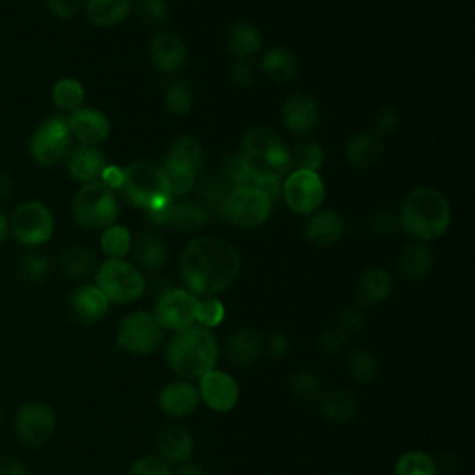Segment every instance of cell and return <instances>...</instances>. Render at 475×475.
I'll list each match as a JSON object with an SVG mask.
<instances>
[{
  "instance_id": "cell-1",
  "label": "cell",
  "mask_w": 475,
  "mask_h": 475,
  "mask_svg": "<svg viewBox=\"0 0 475 475\" xmlns=\"http://www.w3.org/2000/svg\"><path fill=\"white\" fill-rule=\"evenodd\" d=\"M242 271L238 249L218 236H200L186 246L181 256V277L195 297H216L228 290Z\"/></svg>"
},
{
  "instance_id": "cell-2",
  "label": "cell",
  "mask_w": 475,
  "mask_h": 475,
  "mask_svg": "<svg viewBox=\"0 0 475 475\" xmlns=\"http://www.w3.org/2000/svg\"><path fill=\"white\" fill-rule=\"evenodd\" d=\"M240 160L256 188L271 199L281 193V182L293 172L292 151L269 126H253L244 135Z\"/></svg>"
},
{
  "instance_id": "cell-3",
  "label": "cell",
  "mask_w": 475,
  "mask_h": 475,
  "mask_svg": "<svg viewBox=\"0 0 475 475\" xmlns=\"http://www.w3.org/2000/svg\"><path fill=\"white\" fill-rule=\"evenodd\" d=\"M165 360L179 379L199 381L218 368L219 344L214 331L191 325L173 334L165 346Z\"/></svg>"
},
{
  "instance_id": "cell-4",
  "label": "cell",
  "mask_w": 475,
  "mask_h": 475,
  "mask_svg": "<svg viewBox=\"0 0 475 475\" xmlns=\"http://www.w3.org/2000/svg\"><path fill=\"white\" fill-rule=\"evenodd\" d=\"M399 223L403 230L418 242H433L444 236L452 223L448 197L431 186H422L406 195Z\"/></svg>"
},
{
  "instance_id": "cell-5",
  "label": "cell",
  "mask_w": 475,
  "mask_h": 475,
  "mask_svg": "<svg viewBox=\"0 0 475 475\" xmlns=\"http://www.w3.org/2000/svg\"><path fill=\"white\" fill-rule=\"evenodd\" d=\"M121 190L134 207L145 209L147 212L165 207L173 197L163 167L147 160L134 162L123 169Z\"/></svg>"
},
{
  "instance_id": "cell-6",
  "label": "cell",
  "mask_w": 475,
  "mask_h": 475,
  "mask_svg": "<svg viewBox=\"0 0 475 475\" xmlns=\"http://www.w3.org/2000/svg\"><path fill=\"white\" fill-rule=\"evenodd\" d=\"M97 288L107 295L110 303L130 304L140 301L147 290L145 277L134 264L123 258H108L97 267Z\"/></svg>"
},
{
  "instance_id": "cell-7",
  "label": "cell",
  "mask_w": 475,
  "mask_h": 475,
  "mask_svg": "<svg viewBox=\"0 0 475 475\" xmlns=\"http://www.w3.org/2000/svg\"><path fill=\"white\" fill-rule=\"evenodd\" d=\"M205 167V151L191 135H181L167 153L163 172L172 195H186Z\"/></svg>"
},
{
  "instance_id": "cell-8",
  "label": "cell",
  "mask_w": 475,
  "mask_h": 475,
  "mask_svg": "<svg viewBox=\"0 0 475 475\" xmlns=\"http://www.w3.org/2000/svg\"><path fill=\"white\" fill-rule=\"evenodd\" d=\"M165 331L160 327L153 312L135 311L126 314L119 325L116 342L117 348L134 357H147L160 351Z\"/></svg>"
},
{
  "instance_id": "cell-9",
  "label": "cell",
  "mask_w": 475,
  "mask_h": 475,
  "mask_svg": "<svg viewBox=\"0 0 475 475\" xmlns=\"http://www.w3.org/2000/svg\"><path fill=\"white\" fill-rule=\"evenodd\" d=\"M73 214L86 228H108L119 216V202L105 182H88L73 199Z\"/></svg>"
},
{
  "instance_id": "cell-10",
  "label": "cell",
  "mask_w": 475,
  "mask_h": 475,
  "mask_svg": "<svg viewBox=\"0 0 475 475\" xmlns=\"http://www.w3.org/2000/svg\"><path fill=\"white\" fill-rule=\"evenodd\" d=\"M274 210V199L256 186H238L230 190L223 216L240 228H256L267 221Z\"/></svg>"
},
{
  "instance_id": "cell-11",
  "label": "cell",
  "mask_w": 475,
  "mask_h": 475,
  "mask_svg": "<svg viewBox=\"0 0 475 475\" xmlns=\"http://www.w3.org/2000/svg\"><path fill=\"white\" fill-rule=\"evenodd\" d=\"M10 232L21 246H43L54 234V216L42 200L24 202L10 218Z\"/></svg>"
},
{
  "instance_id": "cell-12",
  "label": "cell",
  "mask_w": 475,
  "mask_h": 475,
  "mask_svg": "<svg viewBox=\"0 0 475 475\" xmlns=\"http://www.w3.org/2000/svg\"><path fill=\"white\" fill-rule=\"evenodd\" d=\"M56 413L45 401H28L15 414V434L26 448H43L56 433Z\"/></svg>"
},
{
  "instance_id": "cell-13",
  "label": "cell",
  "mask_w": 475,
  "mask_h": 475,
  "mask_svg": "<svg viewBox=\"0 0 475 475\" xmlns=\"http://www.w3.org/2000/svg\"><path fill=\"white\" fill-rule=\"evenodd\" d=\"M71 147V130L67 119L54 116L43 121L30 140V154L40 165L60 163Z\"/></svg>"
},
{
  "instance_id": "cell-14",
  "label": "cell",
  "mask_w": 475,
  "mask_h": 475,
  "mask_svg": "<svg viewBox=\"0 0 475 475\" xmlns=\"http://www.w3.org/2000/svg\"><path fill=\"white\" fill-rule=\"evenodd\" d=\"M286 205L295 214L316 212L325 199V184L316 172L293 169L281 186Z\"/></svg>"
},
{
  "instance_id": "cell-15",
  "label": "cell",
  "mask_w": 475,
  "mask_h": 475,
  "mask_svg": "<svg viewBox=\"0 0 475 475\" xmlns=\"http://www.w3.org/2000/svg\"><path fill=\"white\" fill-rule=\"evenodd\" d=\"M195 303L197 297L188 290L169 288L158 295L153 316L163 331L179 332L195 325Z\"/></svg>"
},
{
  "instance_id": "cell-16",
  "label": "cell",
  "mask_w": 475,
  "mask_h": 475,
  "mask_svg": "<svg viewBox=\"0 0 475 475\" xmlns=\"http://www.w3.org/2000/svg\"><path fill=\"white\" fill-rule=\"evenodd\" d=\"M200 403H205L214 413H230L240 403V383L230 373L221 369H212L205 377L199 379Z\"/></svg>"
},
{
  "instance_id": "cell-17",
  "label": "cell",
  "mask_w": 475,
  "mask_h": 475,
  "mask_svg": "<svg viewBox=\"0 0 475 475\" xmlns=\"http://www.w3.org/2000/svg\"><path fill=\"white\" fill-rule=\"evenodd\" d=\"M151 221L179 232H197L209 223V212L205 207L193 200H169L165 207L149 212Z\"/></svg>"
},
{
  "instance_id": "cell-18",
  "label": "cell",
  "mask_w": 475,
  "mask_h": 475,
  "mask_svg": "<svg viewBox=\"0 0 475 475\" xmlns=\"http://www.w3.org/2000/svg\"><path fill=\"white\" fill-rule=\"evenodd\" d=\"M156 405L162 414L169 418H186L193 414L199 405H200V396L199 388L191 381L177 379L167 383L156 397Z\"/></svg>"
},
{
  "instance_id": "cell-19",
  "label": "cell",
  "mask_w": 475,
  "mask_h": 475,
  "mask_svg": "<svg viewBox=\"0 0 475 475\" xmlns=\"http://www.w3.org/2000/svg\"><path fill=\"white\" fill-rule=\"evenodd\" d=\"M195 453V438L182 425H167L156 434V457L169 466H181L191 461Z\"/></svg>"
},
{
  "instance_id": "cell-20",
  "label": "cell",
  "mask_w": 475,
  "mask_h": 475,
  "mask_svg": "<svg viewBox=\"0 0 475 475\" xmlns=\"http://www.w3.org/2000/svg\"><path fill=\"white\" fill-rule=\"evenodd\" d=\"M320 119V107L312 97L304 93H295L286 98L283 107V121L290 132L299 135H309L318 128Z\"/></svg>"
},
{
  "instance_id": "cell-21",
  "label": "cell",
  "mask_w": 475,
  "mask_h": 475,
  "mask_svg": "<svg viewBox=\"0 0 475 475\" xmlns=\"http://www.w3.org/2000/svg\"><path fill=\"white\" fill-rule=\"evenodd\" d=\"M149 54L156 70L169 75L182 71L188 63V49L184 42L169 32L158 33L153 38Z\"/></svg>"
},
{
  "instance_id": "cell-22",
  "label": "cell",
  "mask_w": 475,
  "mask_h": 475,
  "mask_svg": "<svg viewBox=\"0 0 475 475\" xmlns=\"http://www.w3.org/2000/svg\"><path fill=\"white\" fill-rule=\"evenodd\" d=\"M265 353L264 336L255 329H240L227 340V360L236 368H249L256 364Z\"/></svg>"
},
{
  "instance_id": "cell-23",
  "label": "cell",
  "mask_w": 475,
  "mask_h": 475,
  "mask_svg": "<svg viewBox=\"0 0 475 475\" xmlns=\"http://www.w3.org/2000/svg\"><path fill=\"white\" fill-rule=\"evenodd\" d=\"M70 309L80 323L93 325L108 316L110 301L95 284H82L71 293Z\"/></svg>"
},
{
  "instance_id": "cell-24",
  "label": "cell",
  "mask_w": 475,
  "mask_h": 475,
  "mask_svg": "<svg viewBox=\"0 0 475 475\" xmlns=\"http://www.w3.org/2000/svg\"><path fill=\"white\" fill-rule=\"evenodd\" d=\"M71 135L80 140L84 145L103 144L110 134L108 117L95 108H79L67 119Z\"/></svg>"
},
{
  "instance_id": "cell-25",
  "label": "cell",
  "mask_w": 475,
  "mask_h": 475,
  "mask_svg": "<svg viewBox=\"0 0 475 475\" xmlns=\"http://www.w3.org/2000/svg\"><path fill=\"white\" fill-rule=\"evenodd\" d=\"M107 169V158L105 153L97 149L95 145H79L75 151H71L70 160H67V172H70L71 179L79 182H95L103 177V172Z\"/></svg>"
},
{
  "instance_id": "cell-26",
  "label": "cell",
  "mask_w": 475,
  "mask_h": 475,
  "mask_svg": "<svg viewBox=\"0 0 475 475\" xmlns=\"http://www.w3.org/2000/svg\"><path fill=\"white\" fill-rule=\"evenodd\" d=\"M394 290V281L388 271L381 267L366 269L357 283V301L362 307H377L385 303Z\"/></svg>"
},
{
  "instance_id": "cell-27",
  "label": "cell",
  "mask_w": 475,
  "mask_h": 475,
  "mask_svg": "<svg viewBox=\"0 0 475 475\" xmlns=\"http://www.w3.org/2000/svg\"><path fill=\"white\" fill-rule=\"evenodd\" d=\"M344 234V219L336 210L312 212L307 223V240L316 247H331Z\"/></svg>"
},
{
  "instance_id": "cell-28",
  "label": "cell",
  "mask_w": 475,
  "mask_h": 475,
  "mask_svg": "<svg viewBox=\"0 0 475 475\" xmlns=\"http://www.w3.org/2000/svg\"><path fill=\"white\" fill-rule=\"evenodd\" d=\"M385 153L383 138L377 132H360L349 138L346 145V156L357 169H368L376 165Z\"/></svg>"
},
{
  "instance_id": "cell-29",
  "label": "cell",
  "mask_w": 475,
  "mask_h": 475,
  "mask_svg": "<svg viewBox=\"0 0 475 475\" xmlns=\"http://www.w3.org/2000/svg\"><path fill=\"white\" fill-rule=\"evenodd\" d=\"M320 413L332 424H351L359 418L360 403L348 390H332L320 401Z\"/></svg>"
},
{
  "instance_id": "cell-30",
  "label": "cell",
  "mask_w": 475,
  "mask_h": 475,
  "mask_svg": "<svg viewBox=\"0 0 475 475\" xmlns=\"http://www.w3.org/2000/svg\"><path fill=\"white\" fill-rule=\"evenodd\" d=\"M433 267V255L425 242L413 240L399 253V271L405 279L422 281Z\"/></svg>"
},
{
  "instance_id": "cell-31",
  "label": "cell",
  "mask_w": 475,
  "mask_h": 475,
  "mask_svg": "<svg viewBox=\"0 0 475 475\" xmlns=\"http://www.w3.org/2000/svg\"><path fill=\"white\" fill-rule=\"evenodd\" d=\"M227 47H228V52L238 61L249 60L262 47V38H260L258 28L246 21L234 23L227 33Z\"/></svg>"
},
{
  "instance_id": "cell-32",
  "label": "cell",
  "mask_w": 475,
  "mask_h": 475,
  "mask_svg": "<svg viewBox=\"0 0 475 475\" xmlns=\"http://www.w3.org/2000/svg\"><path fill=\"white\" fill-rule=\"evenodd\" d=\"M135 262L149 271H158L167 262V247L163 240L156 234L145 232L135 238L132 249Z\"/></svg>"
},
{
  "instance_id": "cell-33",
  "label": "cell",
  "mask_w": 475,
  "mask_h": 475,
  "mask_svg": "<svg viewBox=\"0 0 475 475\" xmlns=\"http://www.w3.org/2000/svg\"><path fill=\"white\" fill-rule=\"evenodd\" d=\"M262 67L265 75L279 84H288L299 73V61L295 54L283 47L267 51L262 58Z\"/></svg>"
},
{
  "instance_id": "cell-34",
  "label": "cell",
  "mask_w": 475,
  "mask_h": 475,
  "mask_svg": "<svg viewBox=\"0 0 475 475\" xmlns=\"http://www.w3.org/2000/svg\"><path fill=\"white\" fill-rule=\"evenodd\" d=\"M60 269L67 279H88L97 269V255L82 246L67 247L60 256Z\"/></svg>"
},
{
  "instance_id": "cell-35",
  "label": "cell",
  "mask_w": 475,
  "mask_h": 475,
  "mask_svg": "<svg viewBox=\"0 0 475 475\" xmlns=\"http://www.w3.org/2000/svg\"><path fill=\"white\" fill-rule=\"evenodd\" d=\"M132 0H88L86 17L95 26H116L128 15Z\"/></svg>"
},
{
  "instance_id": "cell-36",
  "label": "cell",
  "mask_w": 475,
  "mask_h": 475,
  "mask_svg": "<svg viewBox=\"0 0 475 475\" xmlns=\"http://www.w3.org/2000/svg\"><path fill=\"white\" fill-rule=\"evenodd\" d=\"M348 376L359 385H369L379 376V359L369 349H351L346 359Z\"/></svg>"
},
{
  "instance_id": "cell-37",
  "label": "cell",
  "mask_w": 475,
  "mask_h": 475,
  "mask_svg": "<svg viewBox=\"0 0 475 475\" xmlns=\"http://www.w3.org/2000/svg\"><path fill=\"white\" fill-rule=\"evenodd\" d=\"M394 475H438V462L425 452L411 450L396 461Z\"/></svg>"
},
{
  "instance_id": "cell-38",
  "label": "cell",
  "mask_w": 475,
  "mask_h": 475,
  "mask_svg": "<svg viewBox=\"0 0 475 475\" xmlns=\"http://www.w3.org/2000/svg\"><path fill=\"white\" fill-rule=\"evenodd\" d=\"M86 98V91L82 84L75 79H61L52 88V100L56 108L65 112H75L82 108V103Z\"/></svg>"
},
{
  "instance_id": "cell-39",
  "label": "cell",
  "mask_w": 475,
  "mask_h": 475,
  "mask_svg": "<svg viewBox=\"0 0 475 475\" xmlns=\"http://www.w3.org/2000/svg\"><path fill=\"white\" fill-rule=\"evenodd\" d=\"M49 269H51V264H49L47 255L40 251H30L21 256L19 265H17V274L23 283L30 286H38L47 279Z\"/></svg>"
},
{
  "instance_id": "cell-40",
  "label": "cell",
  "mask_w": 475,
  "mask_h": 475,
  "mask_svg": "<svg viewBox=\"0 0 475 475\" xmlns=\"http://www.w3.org/2000/svg\"><path fill=\"white\" fill-rule=\"evenodd\" d=\"M320 388H321V379L312 369H297L288 379L290 396L301 403L312 401L320 394Z\"/></svg>"
},
{
  "instance_id": "cell-41",
  "label": "cell",
  "mask_w": 475,
  "mask_h": 475,
  "mask_svg": "<svg viewBox=\"0 0 475 475\" xmlns=\"http://www.w3.org/2000/svg\"><path fill=\"white\" fill-rule=\"evenodd\" d=\"M230 184L219 177V175H210L207 177L205 181H202L200 184V197L202 200H205V205L216 212V214H221L223 216V210H225V202L230 195Z\"/></svg>"
},
{
  "instance_id": "cell-42",
  "label": "cell",
  "mask_w": 475,
  "mask_h": 475,
  "mask_svg": "<svg viewBox=\"0 0 475 475\" xmlns=\"http://www.w3.org/2000/svg\"><path fill=\"white\" fill-rule=\"evenodd\" d=\"M225 304L218 297H197L195 303V323L205 329H216L225 320Z\"/></svg>"
},
{
  "instance_id": "cell-43",
  "label": "cell",
  "mask_w": 475,
  "mask_h": 475,
  "mask_svg": "<svg viewBox=\"0 0 475 475\" xmlns=\"http://www.w3.org/2000/svg\"><path fill=\"white\" fill-rule=\"evenodd\" d=\"M100 247L110 258H123L132 249V236L123 225H110L100 236Z\"/></svg>"
},
{
  "instance_id": "cell-44",
  "label": "cell",
  "mask_w": 475,
  "mask_h": 475,
  "mask_svg": "<svg viewBox=\"0 0 475 475\" xmlns=\"http://www.w3.org/2000/svg\"><path fill=\"white\" fill-rule=\"evenodd\" d=\"M165 108L175 116H186L193 107V93L186 82H175L165 89Z\"/></svg>"
},
{
  "instance_id": "cell-45",
  "label": "cell",
  "mask_w": 475,
  "mask_h": 475,
  "mask_svg": "<svg viewBox=\"0 0 475 475\" xmlns=\"http://www.w3.org/2000/svg\"><path fill=\"white\" fill-rule=\"evenodd\" d=\"M292 158H293V165H297V169H304V172L318 173V169L323 165V151L320 145L312 142L299 144L292 153Z\"/></svg>"
},
{
  "instance_id": "cell-46",
  "label": "cell",
  "mask_w": 475,
  "mask_h": 475,
  "mask_svg": "<svg viewBox=\"0 0 475 475\" xmlns=\"http://www.w3.org/2000/svg\"><path fill=\"white\" fill-rule=\"evenodd\" d=\"M366 323H368V318L359 304H351V307L342 309L340 314H338V318H336V329L342 331L348 338L351 334L362 332Z\"/></svg>"
},
{
  "instance_id": "cell-47",
  "label": "cell",
  "mask_w": 475,
  "mask_h": 475,
  "mask_svg": "<svg viewBox=\"0 0 475 475\" xmlns=\"http://www.w3.org/2000/svg\"><path fill=\"white\" fill-rule=\"evenodd\" d=\"M126 475H173V468L156 455H145L134 461Z\"/></svg>"
},
{
  "instance_id": "cell-48",
  "label": "cell",
  "mask_w": 475,
  "mask_h": 475,
  "mask_svg": "<svg viewBox=\"0 0 475 475\" xmlns=\"http://www.w3.org/2000/svg\"><path fill=\"white\" fill-rule=\"evenodd\" d=\"M348 346V336L338 331L336 327L327 329L321 332V336L318 338V349L327 355V357H336L340 355Z\"/></svg>"
},
{
  "instance_id": "cell-49",
  "label": "cell",
  "mask_w": 475,
  "mask_h": 475,
  "mask_svg": "<svg viewBox=\"0 0 475 475\" xmlns=\"http://www.w3.org/2000/svg\"><path fill=\"white\" fill-rule=\"evenodd\" d=\"M138 12L140 17L151 24H163L169 19V8L165 0H144Z\"/></svg>"
},
{
  "instance_id": "cell-50",
  "label": "cell",
  "mask_w": 475,
  "mask_h": 475,
  "mask_svg": "<svg viewBox=\"0 0 475 475\" xmlns=\"http://www.w3.org/2000/svg\"><path fill=\"white\" fill-rule=\"evenodd\" d=\"M399 227H401L399 218L390 210H379L371 218V228L379 236H394L399 230Z\"/></svg>"
},
{
  "instance_id": "cell-51",
  "label": "cell",
  "mask_w": 475,
  "mask_h": 475,
  "mask_svg": "<svg viewBox=\"0 0 475 475\" xmlns=\"http://www.w3.org/2000/svg\"><path fill=\"white\" fill-rule=\"evenodd\" d=\"M82 6V0H47L49 12L58 19H73Z\"/></svg>"
},
{
  "instance_id": "cell-52",
  "label": "cell",
  "mask_w": 475,
  "mask_h": 475,
  "mask_svg": "<svg viewBox=\"0 0 475 475\" xmlns=\"http://www.w3.org/2000/svg\"><path fill=\"white\" fill-rule=\"evenodd\" d=\"M230 80H232V84L240 86V88L251 86L255 80L253 67L247 61H236L230 70Z\"/></svg>"
},
{
  "instance_id": "cell-53",
  "label": "cell",
  "mask_w": 475,
  "mask_h": 475,
  "mask_svg": "<svg viewBox=\"0 0 475 475\" xmlns=\"http://www.w3.org/2000/svg\"><path fill=\"white\" fill-rule=\"evenodd\" d=\"M399 112L396 108H383L377 117H376V126H377V134H392L397 126H399Z\"/></svg>"
},
{
  "instance_id": "cell-54",
  "label": "cell",
  "mask_w": 475,
  "mask_h": 475,
  "mask_svg": "<svg viewBox=\"0 0 475 475\" xmlns=\"http://www.w3.org/2000/svg\"><path fill=\"white\" fill-rule=\"evenodd\" d=\"M265 351L274 359H284L288 355V351H290L288 338L283 332L269 334L267 342H265Z\"/></svg>"
},
{
  "instance_id": "cell-55",
  "label": "cell",
  "mask_w": 475,
  "mask_h": 475,
  "mask_svg": "<svg viewBox=\"0 0 475 475\" xmlns=\"http://www.w3.org/2000/svg\"><path fill=\"white\" fill-rule=\"evenodd\" d=\"M0 475H28V468L19 459H5L0 462Z\"/></svg>"
},
{
  "instance_id": "cell-56",
  "label": "cell",
  "mask_w": 475,
  "mask_h": 475,
  "mask_svg": "<svg viewBox=\"0 0 475 475\" xmlns=\"http://www.w3.org/2000/svg\"><path fill=\"white\" fill-rule=\"evenodd\" d=\"M103 182L108 186V188H121V182H123V169H117V167H108L103 172Z\"/></svg>"
},
{
  "instance_id": "cell-57",
  "label": "cell",
  "mask_w": 475,
  "mask_h": 475,
  "mask_svg": "<svg viewBox=\"0 0 475 475\" xmlns=\"http://www.w3.org/2000/svg\"><path fill=\"white\" fill-rule=\"evenodd\" d=\"M14 191V181L8 173L5 172H0V200H5L12 195Z\"/></svg>"
},
{
  "instance_id": "cell-58",
  "label": "cell",
  "mask_w": 475,
  "mask_h": 475,
  "mask_svg": "<svg viewBox=\"0 0 475 475\" xmlns=\"http://www.w3.org/2000/svg\"><path fill=\"white\" fill-rule=\"evenodd\" d=\"M173 475H209V473L197 464L186 462V464H181L177 470H173Z\"/></svg>"
},
{
  "instance_id": "cell-59",
  "label": "cell",
  "mask_w": 475,
  "mask_h": 475,
  "mask_svg": "<svg viewBox=\"0 0 475 475\" xmlns=\"http://www.w3.org/2000/svg\"><path fill=\"white\" fill-rule=\"evenodd\" d=\"M8 234H10V219L3 210H0V244L6 242Z\"/></svg>"
},
{
  "instance_id": "cell-60",
  "label": "cell",
  "mask_w": 475,
  "mask_h": 475,
  "mask_svg": "<svg viewBox=\"0 0 475 475\" xmlns=\"http://www.w3.org/2000/svg\"><path fill=\"white\" fill-rule=\"evenodd\" d=\"M0 424H3V413H0Z\"/></svg>"
}]
</instances>
